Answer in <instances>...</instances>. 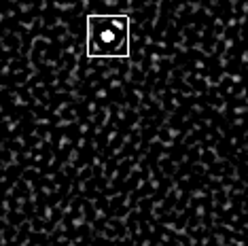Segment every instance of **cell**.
<instances>
[{"label": "cell", "instance_id": "obj_1", "mask_svg": "<svg viewBox=\"0 0 248 246\" xmlns=\"http://www.w3.org/2000/svg\"><path fill=\"white\" fill-rule=\"evenodd\" d=\"M87 55L89 58H127L129 55V17L89 15L87 17Z\"/></svg>", "mask_w": 248, "mask_h": 246}]
</instances>
